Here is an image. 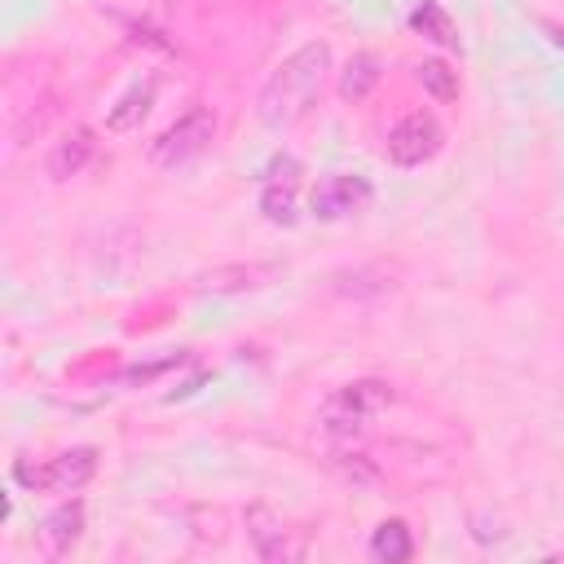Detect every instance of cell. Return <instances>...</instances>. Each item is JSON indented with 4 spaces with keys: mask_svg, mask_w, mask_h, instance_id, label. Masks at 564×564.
<instances>
[{
    "mask_svg": "<svg viewBox=\"0 0 564 564\" xmlns=\"http://www.w3.org/2000/svg\"><path fill=\"white\" fill-rule=\"evenodd\" d=\"M551 40H555V44H564V31H551Z\"/></svg>",
    "mask_w": 564,
    "mask_h": 564,
    "instance_id": "18",
    "label": "cell"
},
{
    "mask_svg": "<svg viewBox=\"0 0 564 564\" xmlns=\"http://www.w3.org/2000/svg\"><path fill=\"white\" fill-rule=\"evenodd\" d=\"M370 555H375L379 564H405V560L414 555V542H410L405 520H383V524L375 529V538H370Z\"/></svg>",
    "mask_w": 564,
    "mask_h": 564,
    "instance_id": "13",
    "label": "cell"
},
{
    "mask_svg": "<svg viewBox=\"0 0 564 564\" xmlns=\"http://www.w3.org/2000/svg\"><path fill=\"white\" fill-rule=\"evenodd\" d=\"M216 137V115L207 106H189L172 128H163L154 141H150V163L163 167V172H176L185 163H194Z\"/></svg>",
    "mask_w": 564,
    "mask_h": 564,
    "instance_id": "3",
    "label": "cell"
},
{
    "mask_svg": "<svg viewBox=\"0 0 564 564\" xmlns=\"http://www.w3.org/2000/svg\"><path fill=\"white\" fill-rule=\"evenodd\" d=\"M335 458H339V471H344L348 480H361V485L375 480V467L366 463V454H335Z\"/></svg>",
    "mask_w": 564,
    "mask_h": 564,
    "instance_id": "17",
    "label": "cell"
},
{
    "mask_svg": "<svg viewBox=\"0 0 564 564\" xmlns=\"http://www.w3.org/2000/svg\"><path fill=\"white\" fill-rule=\"evenodd\" d=\"M441 141H445V132H441L436 115L410 110V115L388 132V159H392L397 167H419V163H427V159L441 150Z\"/></svg>",
    "mask_w": 564,
    "mask_h": 564,
    "instance_id": "5",
    "label": "cell"
},
{
    "mask_svg": "<svg viewBox=\"0 0 564 564\" xmlns=\"http://www.w3.org/2000/svg\"><path fill=\"white\" fill-rule=\"evenodd\" d=\"M379 79H383V62L375 53H352L339 70V97L344 101H366Z\"/></svg>",
    "mask_w": 564,
    "mask_h": 564,
    "instance_id": "11",
    "label": "cell"
},
{
    "mask_svg": "<svg viewBox=\"0 0 564 564\" xmlns=\"http://www.w3.org/2000/svg\"><path fill=\"white\" fill-rule=\"evenodd\" d=\"M300 159L295 154H273L269 167H264V181H260V212L264 220L273 225H295V189H300Z\"/></svg>",
    "mask_w": 564,
    "mask_h": 564,
    "instance_id": "6",
    "label": "cell"
},
{
    "mask_svg": "<svg viewBox=\"0 0 564 564\" xmlns=\"http://www.w3.org/2000/svg\"><path fill=\"white\" fill-rule=\"evenodd\" d=\"M269 273L273 269H264V264H234V269H212L198 286L203 291H247V286H260Z\"/></svg>",
    "mask_w": 564,
    "mask_h": 564,
    "instance_id": "15",
    "label": "cell"
},
{
    "mask_svg": "<svg viewBox=\"0 0 564 564\" xmlns=\"http://www.w3.org/2000/svg\"><path fill=\"white\" fill-rule=\"evenodd\" d=\"M93 154H97L93 128H70V132H62V137L53 141V150H48V176H53V181H70V176H79V172L93 163Z\"/></svg>",
    "mask_w": 564,
    "mask_h": 564,
    "instance_id": "8",
    "label": "cell"
},
{
    "mask_svg": "<svg viewBox=\"0 0 564 564\" xmlns=\"http://www.w3.org/2000/svg\"><path fill=\"white\" fill-rule=\"evenodd\" d=\"M154 93H159V79H154V75L137 79V84L106 110V128H110V132H132V128H141V119H145L150 106H154Z\"/></svg>",
    "mask_w": 564,
    "mask_h": 564,
    "instance_id": "10",
    "label": "cell"
},
{
    "mask_svg": "<svg viewBox=\"0 0 564 564\" xmlns=\"http://www.w3.org/2000/svg\"><path fill=\"white\" fill-rule=\"evenodd\" d=\"M410 26H414L419 35H427L432 44H445V48H454V44H458V31H454L449 13H445L436 0H419V4H414V13H410Z\"/></svg>",
    "mask_w": 564,
    "mask_h": 564,
    "instance_id": "14",
    "label": "cell"
},
{
    "mask_svg": "<svg viewBox=\"0 0 564 564\" xmlns=\"http://www.w3.org/2000/svg\"><path fill=\"white\" fill-rule=\"evenodd\" d=\"M375 189L366 176H348V172H335V176H322L308 194V207L317 220H344V216H357L361 207H370Z\"/></svg>",
    "mask_w": 564,
    "mask_h": 564,
    "instance_id": "7",
    "label": "cell"
},
{
    "mask_svg": "<svg viewBox=\"0 0 564 564\" xmlns=\"http://www.w3.org/2000/svg\"><path fill=\"white\" fill-rule=\"evenodd\" d=\"M13 476L31 489H48V494H79L93 476H97V449L93 445H75V449H62L57 458H48L44 467H31V463H18Z\"/></svg>",
    "mask_w": 564,
    "mask_h": 564,
    "instance_id": "4",
    "label": "cell"
},
{
    "mask_svg": "<svg viewBox=\"0 0 564 564\" xmlns=\"http://www.w3.org/2000/svg\"><path fill=\"white\" fill-rule=\"evenodd\" d=\"M326 75H330V48L322 40H308L300 44L295 53H286L273 75L264 79L260 97H256V115L269 132H286L295 128L322 97L326 88Z\"/></svg>",
    "mask_w": 564,
    "mask_h": 564,
    "instance_id": "1",
    "label": "cell"
},
{
    "mask_svg": "<svg viewBox=\"0 0 564 564\" xmlns=\"http://www.w3.org/2000/svg\"><path fill=\"white\" fill-rule=\"evenodd\" d=\"M414 75H419V84H423L436 101H454V97H458V70H449L441 57L419 62V66H414Z\"/></svg>",
    "mask_w": 564,
    "mask_h": 564,
    "instance_id": "16",
    "label": "cell"
},
{
    "mask_svg": "<svg viewBox=\"0 0 564 564\" xmlns=\"http://www.w3.org/2000/svg\"><path fill=\"white\" fill-rule=\"evenodd\" d=\"M79 538H84V507L79 502H66V507H57L44 520V546H48V555H70V546Z\"/></svg>",
    "mask_w": 564,
    "mask_h": 564,
    "instance_id": "12",
    "label": "cell"
},
{
    "mask_svg": "<svg viewBox=\"0 0 564 564\" xmlns=\"http://www.w3.org/2000/svg\"><path fill=\"white\" fill-rule=\"evenodd\" d=\"M247 538H251V546H256L260 560H286V555H291L286 524H282V516H278L273 507H264V502L247 507Z\"/></svg>",
    "mask_w": 564,
    "mask_h": 564,
    "instance_id": "9",
    "label": "cell"
},
{
    "mask_svg": "<svg viewBox=\"0 0 564 564\" xmlns=\"http://www.w3.org/2000/svg\"><path fill=\"white\" fill-rule=\"evenodd\" d=\"M392 405V388L383 379H357V383H344L339 392L326 397L322 405V427L339 441H352L370 427V419H379L383 410Z\"/></svg>",
    "mask_w": 564,
    "mask_h": 564,
    "instance_id": "2",
    "label": "cell"
}]
</instances>
